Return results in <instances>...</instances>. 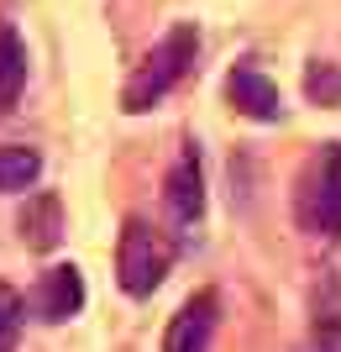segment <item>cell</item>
I'll return each mask as SVG.
<instances>
[{"mask_svg":"<svg viewBox=\"0 0 341 352\" xmlns=\"http://www.w3.org/2000/svg\"><path fill=\"white\" fill-rule=\"evenodd\" d=\"M21 321H27V305L11 284H0V352H11L16 337H21Z\"/></svg>","mask_w":341,"mask_h":352,"instance_id":"cell-12","label":"cell"},{"mask_svg":"<svg viewBox=\"0 0 341 352\" xmlns=\"http://www.w3.org/2000/svg\"><path fill=\"white\" fill-rule=\"evenodd\" d=\"M294 210L310 236H341V142H326L305 163Z\"/></svg>","mask_w":341,"mask_h":352,"instance_id":"cell-3","label":"cell"},{"mask_svg":"<svg viewBox=\"0 0 341 352\" xmlns=\"http://www.w3.org/2000/svg\"><path fill=\"white\" fill-rule=\"evenodd\" d=\"M215 321H221V294L215 289L189 294V300L178 305V316L168 321V331H163V352H210Z\"/></svg>","mask_w":341,"mask_h":352,"instance_id":"cell-5","label":"cell"},{"mask_svg":"<svg viewBox=\"0 0 341 352\" xmlns=\"http://www.w3.org/2000/svg\"><path fill=\"white\" fill-rule=\"evenodd\" d=\"M305 95L315 105H341V63H320L315 58L305 69Z\"/></svg>","mask_w":341,"mask_h":352,"instance_id":"cell-11","label":"cell"},{"mask_svg":"<svg viewBox=\"0 0 341 352\" xmlns=\"http://www.w3.org/2000/svg\"><path fill=\"white\" fill-rule=\"evenodd\" d=\"M27 89V43L16 27H0V111H11Z\"/></svg>","mask_w":341,"mask_h":352,"instance_id":"cell-9","label":"cell"},{"mask_svg":"<svg viewBox=\"0 0 341 352\" xmlns=\"http://www.w3.org/2000/svg\"><path fill=\"white\" fill-rule=\"evenodd\" d=\"M16 226H21V242H27L32 252H53L63 242V206H58V195H53V190L32 195Z\"/></svg>","mask_w":341,"mask_h":352,"instance_id":"cell-8","label":"cell"},{"mask_svg":"<svg viewBox=\"0 0 341 352\" xmlns=\"http://www.w3.org/2000/svg\"><path fill=\"white\" fill-rule=\"evenodd\" d=\"M226 100L237 105L242 116H252V121H279L283 116L279 85H273L257 63H237V69L226 74Z\"/></svg>","mask_w":341,"mask_h":352,"instance_id":"cell-7","label":"cell"},{"mask_svg":"<svg viewBox=\"0 0 341 352\" xmlns=\"http://www.w3.org/2000/svg\"><path fill=\"white\" fill-rule=\"evenodd\" d=\"M194 53H200V32H194V21H178L163 43H158L148 58L137 63L132 79H126V89H121V111H126V116L152 111V105H158L168 89H174L178 79L194 69Z\"/></svg>","mask_w":341,"mask_h":352,"instance_id":"cell-1","label":"cell"},{"mask_svg":"<svg viewBox=\"0 0 341 352\" xmlns=\"http://www.w3.org/2000/svg\"><path fill=\"white\" fill-rule=\"evenodd\" d=\"M299 352H341V316H326V321L310 331V342Z\"/></svg>","mask_w":341,"mask_h":352,"instance_id":"cell-13","label":"cell"},{"mask_svg":"<svg viewBox=\"0 0 341 352\" xmlns=\"http://www.w3.org/2000/svg\"><path fill=\"white\" fill-rule=\"evenodd\" d=\"M163 206H168V216H174V226H184V232H194V226L205 221V168H200V147L194 142H184V153H178L174 168H168Z\"/></svg>","mask_w":341,"mask_h":352,"instance_id":"cell-4","label":"cell"},{"mask_svg":"<svg viewBox=\"0 0 341 352\" xmlns=\"http://www.w3.org/2000/svg\"><path fill=\"white\" fill-rule=\"evenodd\" d=\"M43 179V153L37 147H0V195H21Z\"/></svg>","mask_w":341,"mask_h":352,"instance_id":"cell-10","label":"cell"},{"mask_svg":"<svg viewBox=\"0 0 341 352\" xmlns=\"http://www.w3.org/2000/svg\"><path fill=\"white\" fill-rule=\"evenodd\" d=\"M32 310H37V321H47V326L74 321L79 310H84V274H79L74 263H53L43 279H37V289H32Z\"/></svg>","mask_w":341,"mask_h":352,"instance_id":"cell-6","label":"cell"},{"mask_svg":"<svg viewBox=\"0 0 341 352\" xmlns=\"http://www.w3.org/2000/svg\"><path fill=\"white\" fill-rule=\"evenodd\" d=\"M168 268H174V242H168L158 226H148L142 216H132L121 226V242H116V284H121V294L148 300V294L168 279Z\"/></svg>","mask_w":341,"mask_h":352,"instance_id":"cell-2","label":"cell"}]
</instances>
